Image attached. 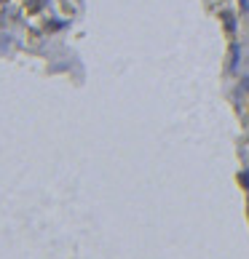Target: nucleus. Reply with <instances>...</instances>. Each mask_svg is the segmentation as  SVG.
Listing matches in <instances>:
<instances>
[{"instance_id": "nucleus-1", "label": "nucleus", "mask_w": 249, "mask_h": 259, "mask_svg": "<svg viewBox=\"0 0 249 259\" xmlns=\"http://www.w3.org/2000/svg\"><path fill=\"white\" fill-rule=\"evenodd\" d=\"M223 19H225V27H228V32H233V30H236V16L230 14V11H225Z\"/></svg>"}, {"instance_id": "nucleus-2", "label": "nucleus", "mask_w": 249, "mask_h": 259, "mask_svg": "<svg viewBox=\"0 0 249 259\" xmlns=\"http://www.w3.org/2000/svg\"><path fill=\"white\" fill-rule=\"evenodd\" d=\"M241 11H249V0H241Z\"/></svg>"}, {"instance_id": "nucleus-3", "label": "nucleus", "mask_w": 249, "mask_h": 259, "mask_svg": "<svg viewBox=\"0 0 249 259\" xmlns=\"http://www.w3.org/2000/svg\"><path fill=\"white\" fill-rule=\"evenodd\" d=\"M244 88H247V91H249V78H247V80H244Z\"/></svg>"}]
</instances>
